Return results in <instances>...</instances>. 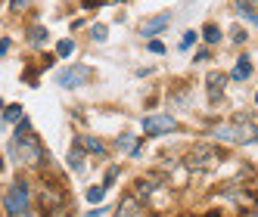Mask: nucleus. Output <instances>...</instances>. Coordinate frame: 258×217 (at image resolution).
<instances>
[{
    "label": "nucleus",
    "instance_id": "nucleus-1",
    "mask_svg": "<svg viewBox=\"0 0 258 217\" xmlns=\"http://www.w3.org/2000/svg\"><path fill=\"white\" fill-rule=\"evenodd\" d=\"M13 155H19L16 161H22V165H41L44 158V146L38 134L28 128V121H19V128H16V137H13V146H10Z\"/></svg>",
    "mask_w": 258,
    "mask_h": 217
},
{
    "label": "nucleus",
    "instance_id": "nucleus-2",
    "mask_svg": "<svg viewBox=\"0 0 258 217\" xmlns=\"http://www.w3.org/2000/svg\"><path fill=\"white\" fill-rule=\"evenodd\" d=\"M212 140L236 143V146H252V143H258V128L239 115L233 124H218V128H212Z\"/></svg>",
    "mask_w": 258,
    "mask_h": 217
},
{
    "label": "nucleus",
    "instance_id": "nucleus-3",
    "mask_svg": "<svg viewBox=\"0 0 258 217\" xmlns=\"http://www.w3.org/2000/svg\"><path fill=\"white\" fill-rule=\"evenodd\" d=\"M221 149H215V146H196L187 158H183V165H187L190 171H215L218 165H221Z\"/></svg>",
    "mask_w": 258,
    "mask_h": 217
},
{
    "label": "nucleus",
    "instance_id": "nucleus-4",
    "mask_svg": "<svg viewBox=\"0 0 258 217\" xmlns=\"http://www.w3.org/2000/svg\"><path fill=\"white\" fill-rule=\"evenodd\" d=\"M4 208H7V217H22V214H28V183H25V180H16V183L7 189Z\"/></svg>",
    "mask_w": 258,
    "mask_h": 217
},
{
    "label": "nucleus",
    "instance_id": "nucleus-5",
    "mask_svg": "<svg viewBox=\"0 0 258 217\" xmlns=\"http://www.w3.org/2000/svg\"><path fill=\"white\" fill-rule=\"evenodd\" d=\"M171 131H177V121L171 115H146L143 118V134L146 137H165Z\"/></svg>",
    "mask_w": 258,
    "mask_h": 217
},
{
    "label": "nucleus",
    "instance_id": "nucleus-6",
    "mask_svg": "<svg viewBox=\"0 0 258 217\" xmlns=\"http://www.w3.org/2000/svg\"><path fill=\"white\" fill-rule=\"evenodd\" d=\"M90 81V68L87 65H69V68H62L59 75H56V84L59 87H81V84H87Z\"/></svg>",
    "mask_w": 258,
    "mask_h": 217
},
{
    "label": "nucleus",
    "instance_id": "nucleus-7",
    "mask_svg": "<svg viewBox=\"0 0 258 217\" xmlns=\"http://www.w3.org/2000/svg\"><path fill=\"white\" fill-rule=\"evenodd\" d=\"M168 22H171V13H162V16H153V19H146V22H143L140 34H143V38H153V34H162L165 28H168Z\"/></svg>",
    "mask_w": 258,
    "mask_h": 217
},
{
    "label": "nucleus",
    "instance_id": "nucleus-8",
    "mask_svg": "<svg viewBox=\"0 0 258 217\" xmlns=\"http://www.w3.org/2000/svg\"><path fill=\"white\" fill-rule=\"evenodd\" d=\"M112 217H146V208L137 202V198H124V202L115 208Z\"/></svg>",
    "mask_w": 258,
    "mask_h": 217
},
{
    "label": "nucleus",
    "instance_id": "nucleus-9",
    "mask_svg": "<svg viewBox=\"0 0 258 217\" xmlns=\"http://www.w3.org/2000/svg\"><path fill=\"white\" fill-rule=\"evenodd\" d=\"M224 71H212V75L206 78V84H209V99L212 102H218L221 99V93H224Z\"/></svg>",
    "mask_w": 258,
    "mask_h": 217
},
{
    "label": "nucleus",
    "instance_id": "nucleus-10",
    "mask_svg": "<svg viewBox=\"0 0 258 217\" xmlns=\"http://www.w3.org/2000/svg\"><path fill=\"white\" fill-rule=\"evenodd\" d=\"M75 146H78V149H87V152H94V155H106V146H103V140L90 137V134H78Z\"/></svg>",
    "mask_w": 258,
    "mask_h": 217
},
{
    "label": "nucleus",
    "instance_id": "nucleus-11",
    "mask_svg": "<svg viewBox=\"0 0 258 217\" xmlns=\"http://www.w3.org/2000/svg\"><path fill=\"white\" fill-rule=\"evenodd\" d=\"M115 143H118V149H121V152H131L134 158H137V155L143 152V146L137 143V137H134V134H121V137H118Z\"/></svg>",
    "mask_w": 258,
    "mask_h": 217
},
{
    "label": "nucleus",
    "instance_id": "nucleus-12",
    "mask_svg": "<svg viewBox=\"0 0 258 217\" xmlns=\"http://www.w3.org/2000/svg\"><path fill=\"white\" fill-rule=\"evenodd\" d=\"M249 75H252V62H249V56H239L236 65H233V81H246Z\"/></svg>",
    "mask_w": 258,
    "mask_h": 217
},
{
    "label": "nucleus",
    "instance_id": "nucleus-13",
    "mask_svg": "<svg viewBox=\"0 0 258 217\" xmlns=\"http://www.w3.org/2000/svg\"><path fill=\"white\" fill-rule=\"evenodd\" d=\"M19 121H25V115H22V105H7L4 108V124H19Z\"/></svg>",
    "mask_w": 258,
    "mask_h": 217
},
{
    "label": "nucleus",
    "instance_id": "nucleus-14",
    "mask_svg": "<svg viewBox=\"0 0 258 217\" xmlns=\"http://www.w3.org/2000/svg\"><path fill=\"white\" fill-rule=\"evenodd\" d=\"M156 177H143V180H137V198H143V195H153L156 192Z\"/></svg>",
    "mask_w": 258,
    "mask_h": 217
},
{
    "label": "nucleus",
    "instance_id": "nucleus-15",
    "mask_svg": "<svg viewBox=\"0 0 258 217\" xmlns=\"http://www.w3.org/2000/svg\"><path fill=\"white\" fill-rule=\"evenodd\" d=\"M69 165L75 168V174H84V155H81V149H78V146L69 152Z\"/></svg>",
    "mask_w": 258,
    "mask_h": 217
},
{
    "label": "nucleus",
    "instance_id": "nucleus-16",
    "mask_svg": "<svg viewBox=\"0 0 258 217\" xmlns=\"http://www.w3.org/2000/svg\"><path fill=\"white\" fill-rule=\"evenodd\" d=\"M106 192H109V186H106V183H103V186H90V189H87V202L100 205L103 198H106Z\"/></svg>",
    "mask_w": 258,
    "mask_h": 217
},
{
    "label": "nucleus",
    "instance_id": "nucleus-17",
    "mask_svg": "<svg viewBox=\"0 0 258 217\" xmlns=\"http://www.w3.org/2000/svg\"><path fill=\"white\" fill-rule=\"evenodd\" d=\"M202 41H206V44H218L221 41V28L218 25H206V28H202Z\"/></svg>",
    "mask_w": 258,
    "mask_h": 217
},
{
    "label": "nucleus",
    "instance_id": "nucleus-18",
    "mask_svg": "<svg viewBox=\"0 0 258 217\" xmlns=\"http://www.w3.org/2000/svg\"><path fill=\"white\" fill-rule=\"evenodd\" d=\"M28 41H31L34 47H41V44L47 41V28H41V25H34V28H31V34H28Z\"/></svg>",
    "mask_w": 258,
    "mask_h": 217
},
{
    "label": "nucleus",
    "instance_id": "nucleus-19",
    "mask_svg": "<svg viewBox=\"0 0 258 217\" xmlns=\"http://www.w3.org/2000/svg\"><path fill=\"white\" fill-rule=\"evenodd\" d=\"M56 53L66 59V56H72V53H75V44H72V41H59V44H56Z\"/></svg>",
    "mask_w": 258,
    "mask_h": 217
},
{
    "label": "nucleus",
    "instance_id": "nucleus-20",
    "mask_svg": "<svg viewBox=\"0 0 258 217\" xmlns=\"http://www.w3.org/2000/svg\"><path fill=\"white\" fill-rule=\"evenodd\" d=\"M90 38H94L97 44H103L106 41V25H94V28H90Z\"/></svg>",
    "mask_w": 258,
    "mask_h": 217
},
{
    "label": "nucleus",
    "instance_id": "nucleus-21",
    "mask_svg": "<svg viewBox=\"0 0 258 217\" xmlns=\"http://www.w3.org/2000/svg\"><path fill=\"white\" fill-rule=\"evenodd\" d=\"M193 41H196V31H187V34H183V41H180V50H190Z\"/></svg>",
    "mask_w": 258,
    "mask_h": 217
},
{
    "label": "nucleus",
    "instance_id": "nucleus-22",
    "mask_svg": "<svg viewBox=\"0 0 258 217\" xmlns=\"http://www.w3.org/2000/svg\"><path fill=\"white\" fill-rule=\"evenodd\" d=\"M230 34H233V44H243V41H246V31H243V28H233Z\"/></svg>",
    "mask_w": 258,
    "mask_h": 217
},
{
    "label": "nucleus",
    "instance_id": "nucleus-23",
    "mask_svg": "<svg viewBox=\"0 0 258 217\" xmlns=\"http://www.w3.org/2000/svg\"><path fill=\"white\" fill-rule=\"evenodd\" d=\"M25 7H28V0H10V10H16V13L25 10Z\"/></svg>",
    "mask_w": 258,
    "mask_h": 217
},
{
    "label": "nucleus",
    "instance_id": "nucleus-24",
    "mask_svg": "<svg viewBox=\"0 0 258 217\" xmlns=\"http://www.w3.org/2000/svg\"><path fill=\"white\" fill-rule=\"evenodd\" d=\"M150 53H165V47H162V41H150Z\"/></svg>",
    "mask_w": 258,
    "mask_h": 217
},
{
    "label": "nucleus",
    "instance_id": "nucleus-25",
    "mask_svg": "<svg viewBox=\"0 0 258 217\" xmlns=\"http://www.w3.org/2000/svg\"><path fill=\"white\" fill-rule=\"evenodd\" d=\"M10 47H13V44H10V38H4V44H0V53L7 56V53H10Z\"/></svg>",
    "mask_w": 258,
    "mask_h": 217
},
{
    "label": "nucleus",
    "instance_id": "nucleus-26",
    "mask_svg": "<svg viewBox=\"0 0 258 217\" xmlns=\"http://www.w3.org/2000/svg\"><path fill=\"white\" fill-rule=\"evenodd\" d=\"M94 4L100 7V4H109V0H84V7H87V10H90V7H94Z\"/></svg>",
    "mask_w": 258,
    "mask_h": 217
},
{
    "label": "nucleus",
    "instance_id": "nucleus-27",
    "mask_svg": "<svg viewBox=\"0 0 258 217\" xmlns=\"http://www.w3.org/2000/svg\"><path fill=\"white\" fill-rule=\"evenodd\" d=\"M103 214H106V208H97V211H90L87 217H103Z\"/></svg>",
    "mask_w": 258,
    "mask_h": 217
},
{
    "label": "nucleus",
    "instance_id": "nucleus-28",
    "mask_svg": "<svg viewBox=\"0 0 258 217\" xmlns=\"http://www.w3.org/2000/svg\"><path fill=\"white\" fill-rule=\"evenodd\" d=\"M255 99H258V96H255Z\"/></svg>",
    "mask_w": 258,
    "mask_h": 217
}]
</instances>
